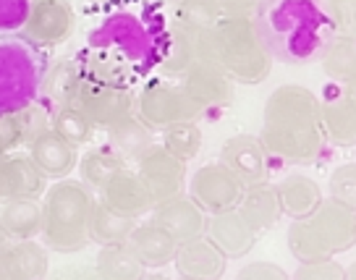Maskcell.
I'll return each mask as SVG.
<instances>
[{"label":"cell","mask_w":356,"mask_h":280,"mask_svg":"<svg viewBox=\"0 0 356 280\" xmlns=\"http://www.w3.org/2000/svg\"><path fill=\"white\" fill-rule=\"evenodd\" d=\"M157 37L160 32L152 34L134 13H113L89 34L87 50L79 58L81 71L95 81L131 90L147 60H155Z\"/></svg>","instance_id":"6da1fadb"},{"label":"cell","mask_w":356,"mask_h":280,"mask_svg":"<svg viewBox=\"0 0 356 280\" xmlns=\"http://www.w3.org/2000/svg\"><path fill=\"white\" fill-rule=\"evenodd\" d=\"M95 194L84 181L58 179L50 189H44L42 204V238L44 247L74 254L87 249L89 220L95 210Z\"/></svg>","instance_id":"7a4b0ae2"},{"label":"cell","mask_w":356,"mask_h":280,"mask_svg":"<svg viewBox=\"0 0 356 280\" xmlns=\"http://www.w3.org/2000/svg\"><path fill=\"white\" fill-rule=\"evenodd\" d=\"M218 60L236 84H259L270 76L273 50L257 19H220L215 24Z\"/></svg>","instance_id":"3957f363"},{"label":"cell","mask_w":356,"mask_h":280,"mask_svg":"<svg viewBox=\"0 0 356 280\" xmlns=\"http://www.w3.org/2000/svg\"><path fill=\"white\" fill-rule=\"evenodd\" d=\"M47 53L26 34H0V115L16 113L40 97Z\"/></svg>","instance_id":"277c9868"},{"label":"cell","mask_w":356,"mask_h":280,"mask_svg":"<svg viewBox=\"0 0 356 280\" xmlns=\"http://www.w3.org/2000/svg\"><path fill=\"white\" fill-rule=\"evenodd\" d=\"M134 113L149 129L163 131L165 126L200 121L204 115V108L184 90V84H173L168 79H152L149 84H145V90L139 92Z\"/></svg>","instance_id":"5b68a950"},{"label":"cell","mask_w":356,"mask_h":280,"mask_svg":"<svg viewBox=\"0 0 356 280\" xmlns=\"http://www.w3.org/2000/svg\"><path fill=\"white\" fill-rule=\"evenodd\" d=\"M74 105L84 110V115L95 124V129H111L118 121H123L126 115H131L136 108V97L129 87L102 84V81H95L81 71V84H79V94Z\"/></svg>","instance_id":"8992f818"},{"label":"cell","mask_w":356,"mask_h":280,"mask_svg":"<svg viewBox=\"0 0 356 280\" xmlns=\"http://www.w3.org/2000/svg\"><path fill=\"white\" fill-rule=\"evenodd\" d=\"M262 126H270V129L320 126V97L304 84H280L267 97Z\"/></svg>","instance_id":"52a82bcc"},{"label":"cell","mask_w":356,"mask_h":280,"mask_svg":"<svg viewBox=\"0 0 356 280\" xmlns=\"http://www.w3.org/2000/svg\"><path fill=\"white\" fill-rule=\"evenodd\" d=\"M24 34L42 47L66 42L76 29V13L68 0H32L24 22Z\"/></svg>","instance_id":"ba28073f"},{"label":"cell","mask_w":356,"mask_h":280,"mask_svg":"<svg viewBox=\"0 0 356 280\" xmlns=\"http://www.w3.org/2000/svg\"><path fill=\"white\" fill-rule=\"evenodd\" d=\"M241 191H244V183L236 179L220 160L210 163V165H202L191 176V183H189V197L207 215L236 207L238 199H241Z\"/></svg>","instance_id":"9c48e42d"},{"label":"cell","mask_w":356,"mask_h":280,"mask_svg":"<svg viewBox=\"0 0 356 280\" xmlns=\"http://www.w3.org/2000/svg\"><path fill=\"white\" fill-rule=\"evenodd\" d=\"M136 173L145 179L155 202L170 199L176 194H184V181H186V163L170 155L163 145H149L136 157Z\"/></svg>","instance_id":"30bf717a"},{"label":"cell","mask_w":356,"mask_h":280,"mask_svg":"<svg viewBox=\"0 0 356 280\" xmlns=\"http://www.w3.org/2000/svg\"><path fill=\"white\" fill-rule=\"evenodd\" d=\"M259 142H262L267 155L280 157L286 163H296V165H309L323 155L325 134L320 126H309V129H270V126H262Z\"/></svg>","instance_id":"8fae6325"},{"label":"cell","mask_w":356,"mask_h":280,"mask_svg":"<svg viewBox=\"0 0 356 280\" xmlns=\"http://www.w3.org/2000/svg\"><path fill=\"white\" fill-rule=\"evenodd\" d=\"M314 231L320 233L323 244L327 247L330 254H341L356 244V210L348 204L338 202L333 197L320 199V204L314 207V213L309 215Z\"/></svg>","instance_id":"7c38bea8"},{"label":"cell","mask_w":356,"mask_h":280,"mask_svg":"<svg viewBox=\"0 0 356 280\" xmlns=\"http://www.w3.org/2000/svg\"><path fill=\"white\" fill-rule=\"evenodd\" d=\"M149 215H152L149 220H155L157 225H163L178 244L197 238V236H202L204 228H207V213H204L191 197H186V194H176V197H170V199L155 202V207L149 210Z\"/></svg>","instance_id":"4fadbf2b"},{"label":"cell","mask_w":356,"mask_h":280,"mask_svg":"<svg viewBox=\"0 0 356 280\" xmlns=\"http://www.w3.org/2000/svg\"><path fill=\"white\" fill-rule=\"evenodd\" d=\"M220 163L234 173L244 186L267 181V152L259 136L236 134L220 147Z\"/></svg>","instance_id":"5bb4252c"},{"label":"cell","mask_w":356,"mask_h":280,"mask_svg":"<svg viewBox=\"0 0 356 280\" xmlns=\"http://www.w3.org/2000/svg\"><path fill=\"white\" fill-rule=\"evenodd\" d=\"M181 84H184V90L189 92L204 110H210V108H225L236 97L234 79L228 76L220 66L202 63V60L191 63L189 71L181 76Z\"/></svg>","instance_id":"9a60e30c"},{"label":"cell","mask_w":356,"mask_h":280,"mask_svg":"<svg viewBox=\"0 0 356 280\" xmlns=\"http://www.w3.org/2000/svg\"><path fill=\"white\" fill-rule=\"evenodd\" d=\"M204 236L210 238L215 247L220 249L228 259L246 257L257 244V231L246 223V217L236 207L222 210V213H212L207 217V228Z\"/></svg>","instance_id":"2e32d148"},{"label":"cell","mask_w":356,"mask_h":280,"mask_svg":"<svg viewBox=\"0 0 356 280\" xmlns=\"http://www.w3.org/2000/svg\"><path fill=\"white\" fill-rule=\"evenodd\" d=\"M100 199L105 204H111L113 210L131 215V217H142V215H147L155 207V197H152L149 186H147L145 179H142L136 170L129 168V165L118 170V173L102 186Z\"/></svg>","instance_id":"e0dca14e"},{"label":"cell","mask_w":356,"mask_h":280,"mask_svg":"<svg viewBox=\"0 0 356 280\" xmlns=\"http://www.w3.org/2000/svg\"><path fill=\"white\" fill-rule=\"evenodd\" d=\"M47 179L29 155L8 152L0 160V202L19 199V197H42Z\"/></svg>","instance_id":"ac0fdd59"},{"label":"cell","mask_w":356,"mask_h":280,"mask_svg":"<svg viewBox=\"0 0 356 280\" xmlns=\"http://www.w3.org/2000/svg\"><path fill=\"white\" fill-rule=\"evenodd\" d=\"M225 254L202 233L191 241L178 244V252L173 257L178 275L189 280H218L225 272Z\"/></svg>","instance_id":"d6986e66"},{"label":"cell","mask_w":356,"mask_h":280,"mask_svg":"<svg viewBox=\"0 0 356 280\" xmlns=\"http://www.w3.org/2000/svg\"><path fill=\"white\" fill-rule=\"evenodd\" d=\"M26 155L34 160V165L42 170L44 179H68L71 170L79 163V147L58 136L53 129H44L42 134L26 147Z\"/></svg>","instance_id":"ffe728a7"},{"label":"cell","mask_w":356,"mask_h":280,"mask_svg":"<svg viewBox=\"0 0 356 280\" xmlns=\"http://www.w3.org/2000/svg\"><path fill=\"white\" fill-rule=\"evenodd\" d=\"M136 259L145 265V270H160L170 265L178 252V241L168 233L163 225H157L155 220L134 225L131 236L126 241Z\"/></svg>","instance_id":"44dd1931"},{"label":"cell","mask_w":356,"mask_h":280,"mask_svg":"<svg viewBox=\"0 0 356 280\" xmlns=\"http://www.w3.org/2000/svg\"><path fill=\"white\" fill-rule=\"evenodd\" d=\"M320 129L333 145H356V105L346 97L343 90H330V94L320 100Z\"/></svg>","instance_id":"7402d4cb"},{"label":"cell","mask_w":356,"mask_h":280,"mask_svg":"<svg viewBox=\"0 0 356 280\" xmlns=\"http://www.w3.org/2000/svg\"><path fill=\"white\" fill-rule=\"evenodd\" d=\"M194 37L197 34L178 29V26H168L157 37L155 47V63L165 76H184L197 60V47H194Z\"/></svg>","instance_id":"603a6c76"},{"label":"cell","mask_w":356,"mask_h":280,"mask_svg":"<svg viewBox=\"0 0 356 280\" xmlns=\"http://www.w3.org/2000/svg\"><path fill=\"white\" fill-rule=\"evenodd\" d=\"M236 210L244 215L246 223L252 225L257 233L275 228L280 220V215H283L278 194H275V186H273L270 181H262V183H254V186H244Z\"/></svg>","instance_id":"cb8c5ba5"},{"label":"cell","mask_w":356,"mask_h":280,"mask_svg":"<svg viewBox=\"0 0 356 280\" xmlns=\"http://www.w3.org/2000/svg\"><path fill=\"white\" fill-rule=\"evenodd\" d=\"M79 84H81L79 58L76 60H58L56 66H47V71H44L37 100L44 102L50 108V113L60 105H74L79 94Z\"/></svg>","instance_id":"d4e9b609"},{"label":"cell","mask_w":356,"mask_h":280,"mask_svg":"<svg viewBox=\"0 0 356 280\" xmlns=\"http://www.w3.org/2000/svg\"><path fill=\"white\" fill-rule=\"evenodd\" d=\"M0 225L8 241L37 238L42 233V204L37 197H19L0 202Z\"/></svg>","instance_id":"484cf974"},{"label":"cell","mask_w":356,"mask_h":280,"mask_svg":"<svg viewBox=\"0 0 356 280\" xmlns=\"http://www.w3.org/2000/svg\"><path fill=\"white\" fill-rule=\"evenodd\" d=\"M275 194L283 215H289L291 220L296 217H309L314 207L323 199L320 183L309 176H286V179L275 183Z\"/></svg>","instance_id":"4316f807"},{"label":"cell","mask_w":356,"mask_h":280,"mask_svg":"<svg viewBox=\"0 0 356 280\" xmlns=\"http://www.w3.org/2000/svg\"><path fill=\"white\" fill-rule=\"evenodd\" d=\"M134 225H136V217L126 213H118L113 210L111 204L95 202V210H92V220H89V238L100 247H111V244H126L129 236H131Z\"/></svg>","instance_id":"83f0119b"},{"label":"cell","mask_w":356,"mask_h":280,"mask_svg":"<svg viewBox=\"0 0 356 280\" xmlns=\"http://www.w3.org/2000/svg\"><path fill=\"white\" fill-rule=\"evenodd\" d=\"M108 131H111V147L123 160H136L147 147L155 145V134H152L155 129H149L136 113L126 115L123 121L111 126Z\"/></svg>","instance_id":"f1b7e54d"},{"label":"cell","mask_w":356,"mask_h":280,"mask_svg":"<svg viewBox=\"0 0 356 280\" xmlns=\"http://www.w3.org/2000/svg\"><path fill=\"white\" fill-rule=\"evenodd\" d=\"M8 259H11V278L13 280H37L42 278L50 267L47 247H42L34 238H19L8 241Z\"/></svg>","instance_id":"f546056e"},{"label":"cell","mask_w":356,"mask_h":280,"mask_svg":"<svg viewBox=\"0 0 356 280\" xmlns=\"http://www.w3.org/2000/svg\"><path fill=\"white\" fill-rule=\"evenodd\" d=\"M76 165L79 176H81V181L87 183L89 189L100 191L118 170L126 168V160L113 147H95V149H87L84 155L79 157Z\"/></svg>","instance_id":"4dcf8cb0"},{"label":"cell","mask_w":356,"mask_h":280,"mask_svg":"<svg viewBox=\"0 0 356 280\" xmlns=\"http://www.w3.org/2000/svg\"><path fill=\"white\" fill-rule=\"evenodd\" d=\"M97 272L111 280H136L145 275V265L136 259L129 244H111V247H100Z\"/></svg>","instance_id":"1f68e13d"},{"label":"cell","mask_w":356,"mask_h":280,"mask_svg":"<svg viewBox=\"0 0 356 280\" xmlns=\"http://www.w3.org/2000/svg\"><path fill=\"white\" fill-rule=\"evenodd\" d=\"M323 71L333 81H348L356 76V37H346V34H335L333 40L325 45L323 50Z\"/></svg>","instance_id":"d6a6232c"},{"label":"cell","mask_w":356,"mask_h":280,"mask_svg":"<svg viewBox=\"0 0 356 280\" xmlns=\"http://www.w3.org/2000/svg\"><path fill=\"white\" fill-rule=\"evenodd\" d=\"M50 129L58 136H63L66 142H71L74 147L89 145L95 131H97L79 105H60V108H56L50 113Z\"/></svg>","instance_id":"836d02e7"},{"label":"cell","mask_w":356,"mask_h":280,"mask_svg":"<svg viewBox=\"0 0 356 280\" xmlns=\"http://www.w3.org/2000/svg\"><path fill=\"white\" fill-rule=\"evenodd\" d=\"M218 22H220V16H218V8L212 0H176L173 13H170V24L191 34L212 29Z\"/></svg>","instance_id":"e575fe53"},{"label":"cell","mask_w":356,"mask_h":280,"mask_svg":"<svg viewBox=\"0 0 356 280\" xmlns=\"http://www.w3.org/2000/svg\"><path fill=\"white\" fill-rule=\"evenodd\" d=\"M289 249L296 262H314V259H325V257H333L327 247L323 244L320 233L314 231L309 217H296L291 220L289 228Z\"/></svg>","instance_id":"d590c367"},{"label":"cell","mask_w":356,"mask_h":280,"mask_svg":"<svg viewBox=\"0 0 356 280\" xmlns=\"http://www.w3.org/2000/svg\"><path fill=\"white\" fill-rule=\"evenodd\" d=\"M163 147L178 160L189 163L200 155L202 147V129L197 121H186V124H173L163 129Z\"/></svg>","instance_id":"8d00e7d4"},{"label":"cell","mask_w":356,"mask_h":280,"mask_svg":"<svg viewBox=\"0 0 356 280\" xmlns=\"http://www.w3.org/2000/svg\"><path fill=\"white\" fill-rule=\"evenodd\" d=\"M327 189H330V197H333V199H338V202H343L356 210V163L338 165V168L330 173Z\"/></svg>","instance_id":"74e56055"},{"label":"cell","mask_w":356,"mask_h":280,"mask_svg":"<svg viewBox=\"0 0 356 280\" xmlns=\"http://www.w3.org/2000/svg\"><path fill=\"white\" fill-rule=\"evenodd\" d=\"M333 29L346 37H356V0H325Z\"/></svg>","instance_id":"f35d334b"},{"label":"cell","mask_w":356,"mask_h":280,"mask_svg":"<svg viewBox=\"0 0 356 280\" xmlns=\"http://www.w3.org/2000/svg\"><path fill=\"white\" fill-rule=\"evenodd\" d=\"M296 280H343L346 267H341L333 257L314 259V262H301L299 270L293 272Z\"/></svg>","instance_id":"ab89813d"},{"label":"cell","mask_w":356,"mask_h":280,"mask_svg":"<svg viewBox=\"0 0 356 280\" xmlns=\"http://www.w3.org/2000/svg\"><path fill=\"white\" fill-rule=\"evenodd\" d=\"M32 0H0V34L22 29Z\"/></svg>","instance_id":"60d3db41"},{"label":"cell","mask_w":356,"mask_h":280,"mask_svg":"<svg viewBox=\"0 0 356 280\" xmlns=\"http://www.w3.org/2000/svg\"><path fill=\"white\" fill-rule=\"evenodd\" d=\"M22 147H24V131L19 115L16 113L0 115V149L3 152H16Z\"/></svg>","instance_id":"b9f144b4"},{"label":"cell","mask_w":356,"mask_h":280,"mask_svg":"<svg viewBox=\"0 0 356 280\" xmlns=\"http://www.w3.org/2000/svg\"><path fill=\"white\" fill-rule=\"evenodd\" d=\"M220 19H257L262 0H212Z\"/></svg>","instance_id":"7bdbcfd3"},{"label":"cell","mask_w":356,"mask_h":280,"mask_svg":"<svg viewBox=\"0 0 356 280\" xmlns=\"http://www.w3.org/2000/svg\"><path fill=\"white\" fill-rule=\"evenodd\" d=\"M238 280H289V272L273 262H252L238 270Z\"/></svg>","instance_id":"ee69618b"},{"label":"cell","mask_w":356,"mask_h":280,"mask_svg":"<svg viewBox=\"0 0 356 280\" xmlns=\"http://www.w3.org/2000/svg\"><path fill=\"white\" fill-rule=\"evenodd\" d=\"M343 92H346V97L356 105V76L348 79V81H343Z\"/></svg>","instance_id":"f6af8a7d"},{"label":"cell","mask_w":356,"mask_h":280,"mask_svg":"<svg viewBox=\"0 0 356 280\" xmlns=\"http://www.w3.org/2000/svg\"><path fill=\"white\" fill-rule=\"evenodd\" d=\"M346 278H351V280H356V262L351 265V267L346 270Z\"/></svg>","instance_id":"bcb514c9"},{"label":"cell","mask_w":356,"mask_h":280,"mask_svg":"<svg viewBox=\"0 0 356 280\" xmlns=\"http://www.w3.org/2000/svg\"><path fill=\"white\" fill-rule=\"evenodd\" d=\"M6 241H8V236H6V231H3V225H0V247H3Z\"/></svg>","instance_id":"7dc6e473"},{"label":"cell","mask_w":356,"mask_h":280,"mask_svg":"<svg viewBox=\"0 0 356 280\" xmlns=\"http://www.w3.org/2000/svg\"><path fill=\"white\" fill-rule=\"evenodd\" d=\"M95 3H100V0H95Z\"/></svg>","instance_id":"c3c4849f"},{"label":"cell","mask_w":356,"mask_h":280,"mask_svg":"<svg viewBox=\"0 0 356 280\" xmlns=\"http://www.w3.org/2000/svg\"><path fill=\"white\" fill-rule=\"evenodd\" d=\"M354 147H356V145H354Z\"/></svg>","instance_id":"681fc988"}]
</instances>
